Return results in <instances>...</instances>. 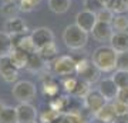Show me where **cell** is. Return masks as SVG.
Here are the masks:
<instances>
[{
	"instance_id": "1",
	"label": "cell",
	"mask_w": 128,
	"mask_h": 123,
	"mask_svg": "<svg viewBox=\"0 0 128 123\" xmlns=\"http://www.w3.org/2000/svg\"><path fill=\"white\" fill-rule=\"evenodd\" d=\"M117 56L118 53L111 46H100L92 52L91 62L101 73H111L117 70Z\"/></svg>"
},
{
	"instance_id": "2",
	"label": "cell",
	"mask_w": 128,
	"mask_h": 123,
	"mask_svg": "<svg viewBox=\"0 0 128 123\" xmlns=\"http://www.w3.org/2000/svg\"><path fill=\"white\" fill-rule=\"evenodd\" d=\"M63 42L71 50H80L88 43V32L82 30L76 23L68 24L63 32Z\"/></svg>"
},
{
	"instance_id": "3",
	"label": "cell",
	"mask_w": 128,
	"mask_h": 123,
	"mask_svg": "<svg viewBox=\"0 0 128 123\" xmlns=\"http://www.w3.org/2000/svg\"><path fill=\"white\" fill-rule=\"evenodd\" d=\"M12 95L18 103H30L37 95V87L30 80H18L13 85Z\"/></svg>"
},
{
	"instance_id": "4",
	"label": "cell",
	"mask_w": 128,
	"mask_h": 123,
	"mask_svg": "<svg viewBox=\"0 0 128 123\" xmlns=\"http://www.w3.org/2000/svg\"><path fill=\"white\" fill-rule=\"evenodd\" d=\"M76 73L81 77V80L87 82L88 85H92V83H96L97 80L100 79V73L101 72L96 67V64L92 63L91 60L80 59V60H77Z\"/></svg>"
},
{
	"instance_id": "5",
	"label": "cell",
	"mask_w": 128,
	"mask_h": 123,
	"mask_svg": "<svg viewBox=\"0 0 128 123\" xmlns=\"http://www.w3.org/2000/svg\"><path fill=\"white\" fill-rule=\"evenodd\" d=\"M51 69H53V73L57 74V76H70V74L76 73L77 60H74L73 56H68V55L58 56L51 63Z\"/></svg>"
},
{
	"instance_id": "6",
	"label": "cell",
	"mask_w": 128,
	"mask_h": 123,
	"mask_svg": "<svg viewBox=\"0 0 128 123\" xmlns=\"http://www.w3.org/2000/svg\"><path fill=\"white\" fill-rule=\"evenodd\" d=\"M98 23V19H97V13L96 12H91V10L84 9L81 12H78L76 14V24L80 26L82 30L91 33L92 29L96 27V24Z\"/></svg>"
},
{
	"instance_id": "7",
	"label": "cell",
	"mask_w": 128,
	"mask_h": 123,
	"mask_svg": "<svg viewBox=\"0 0 128 123\" xmlns=\"http://www.w3.org/2000/svg\"><path fill=\"white\" fill-rule=\"evenodd\" d=\"M0 76L7 83L17 82L18 79V69L12 63L10 57H2L0 59Z\"/></svg>"
},
{
	"instance_id": "8",
	"label": "cell",
	"mask_w": 128,
	"mask_h": 123,
	"mask_svg": "<svg viewBox=\"0 0 128 123\" xmlns=\"http://www.w3.org/2000/svg\"><path fill=\"white\" fill-rule=\"evenodd\" d=\"M28 30L27 23L24 22L22 17H12V19H6L4 22V32H7L10 36H23L26 34Z\"/></svg>"
},
{
	"instance_id": "9",
	"label": "cell",
	"mask_w": 128,
	"mask_h": 123,
	"mask_svg": "<svg viewBox=\"0 0 128 123\" xmlns=\"http://www.w3.org/2000/svg\"><path fill=\"white\" fill-rule=\"evenodd\" d=\"M97 90L102 95V97H104L107 102H114V100H117L120 87L115 85V82L112 80V77H108V79L101 80Z\"/></svg>"
},
{
	"instance_id": "10",
	"label": "cell",
	"mask_w": 128,
	"mask_h": 123,
	"mask_svg": "<svg viewBox=\"0 0 128 123\" xmlns=\"http://www.w3.org/2000/svg\"><path fill=\"white\" fill-rule=\"evenodd\" d=\"M30 36H32L33 42H34V45H36L37 50L41 49L43 46L48 45L51 42H54V33L51 32L48 27H37L34 29L32 33H30Z\"/></svg>"
},
{
	"instance_id": "11",
	"label": "cell",
	"mask_w": 128,
	"mask_h": 123,
	"mask_svg": "<svg viewBox=\"0 0 128 123\" xmlns=\"http://www.w3.org/2000/svg\"><path fill=\"white\" fill-rule=\"evenodd\" d=\"M91 34H92V37H94L97 42H100V43H105V42L110 43L111 37L114 34V27H112L111 23L98 22L96 24V27L92 29Z\"/></svg>"
},
{
	"instance_id": "12",
	"label": "cell",
	"mask_w": 128,
	"mask_h": 123,
	"mask_svg": "<svg viewBox=\"0 0 128 123\" xmlns=\"http://www.w3.org/2000/svg\"><path fill=\"white\" fill-rule=\"evenodd\" d=\"M16 109H17L18 123H36L38 113L32 103H18Z\"/></svg>"
},
{
	"instance_id": "13",
	"label": "cell",
	"mask_w": 128,
	"mask_h": 123,
	"mask_svg": "<svg viewBox=\"0 0 128 123\" xmlns=\"http://www.w3.org/2000/svg\"><path fill=\"white\" fill-rule=\"evenodd\" d=\"M105 103H107V100L102 97V95H101L98 90H91L87 96H86V99H84V106H86L92 114L97 113Z\"/></svg>"
},
{
	"instance_id": "14",
	"label": "cell",
	"mask_w": 128,
	"mask_h": 123,
	"mask_svg": "<svg viewBox=\"0 0 128 123\" xmlns=\"http://www.w3.org/2000/svg\"><path fill=\"white\" fill-rule=\"evenodd\" d=\"M94 117L97 120H100L101 123H114L115 117H117L114 103L112 102H107L97 113H94Z\"/></svg>"
},
{
	"instance_id": "15",
	"label": "cell",
	"mask_w": 128,
	"mask_h": 123,
	"mask_svg": "<svg viewBox=\"0 0 128 123\" xmlns=\"http://www.w3.org/2000/svg\"><path fill=\"white\" fill-rule=\"evenodd\" d=\"M110 46L117 53L128 52V30L127 32H114L110 40Z\"/></svg>"
},
{
	"instance_id": "16",
	"label": "cell",
	"mask_w": 128,
	"mask_h": 123,
	"mask_svg": "<svg viewBox=\"0 0 128 123\" xmlns=\"http://www.w3.org/2000/svg\"><path fill=\"white\" fill-rule=\"evenodd\" d=\"M13 37V42H14V47H18L24 50L26 53L28 55H33L37 52V47L33 42L32 36L30 34H23V36H12Z\"/></svg>"
},
{
	"instance_id": "17",
	"label": "cell",
	"mask_w": 128,
	"mask_h": 123,
	"mask_svg": "<svg viewBox=\"0 0 128 123\" xmlns=\"http://www.w3.org/2000/svg\"><path fill=\"white\" fill-rule=\"evenodd\" d=\"M47 62L40 55H38V52L36 53H33V55L28 56V62H27V70L32 73H37V74H40L43 70H47Z\"/></svg>"
},
{
	"instance_id": "18",
	"label": "cell",
	"mask_w": 128,
	"mask_h": 123,
	"mask_svg": "<svg viewBox=\"0 0 128 123\" xmlns=\"http://www.w3.org/2000/svg\"><path fill=\"white\" fill-rule=\"evenodd\" d=\"M14 50V42L13 37L7 32H0V59L7 57Z\"/></svg>"
},
{
	"instance_id": "19",
	"label": "cell",
	"mask_w": 128,
	"mask_h": 123,
	"mask_svg": "<svg viewBox=\"0 0 128 123\" xmlns=\"http://www.w3.org/2000/svg\"><path fill=\"white\" fill-rule=\"evenodd\" d=\"M28 53H26L24 50L18 49V47H14V50L10 53V60L12 63L16 66V67L20 70V69H26L27 67V62H28Z\"/></svg>"
},
{
	"instance_id": "20",
	"label": "cell",
	"mask_w": 128,
	"mask_h": 123,
	"mask_svg": "<svg viewBox=\"0 0 128 123\" xmlns=\"http://www.w3.org/2000/svg\"><path fill=\"white\" fill-rule=\"evenodd\" d=\"M37 52H38V55L46 60L48 64H51L57 57H58V47H57V45H56L54 42H51L48 45L43 46V47L38 49Z\"/></svg>"
},
{
	"instance_id": "21",
	"label": "cell",
	"mask_w": 128,
	"mask_h": 123,
	"mask_svg": "<svg viewBox=\"0 0 128 123\" xmlns=\"http://www.w3.org/2000/svg\"><path fill=\"white\" fill-rule=\"evenodd\" d=\"M71 6V0H48V9L56 14L67 13Z\"/></svg>"
},
{
	"instance_id": "22",
	"label": "cell",
	"mask_w": 128,
	"mask_h": 123,
	"mask_svg": "<svg viewBox=\"0 0 128 123\" xmlns=\"http://www.w3.org/2000/svg\"><path fill=\"white\" fill-rule=\"evenodd\" d=\"M18 12H20V7H18L17 2H4V5L0 7V14L4 19L16 17Z\"/></svg>"
},
{
	"instance_id": "23",
	"label": "cell",
	"mask_w": 128,
	"mask_h": 123,
	"mask_svg": "<svg viewBox=\"0 0 128 123\" xmlns=\"http://www.w3.org/2000/svg\"><path fill=\"white\" fill-rule=\"evenodd\" d=\"M43 93L46 96H50V97L58 93V83L48 74L43 79Z\"/></svg>"
},
{
	"instance_id": "24",
	"label": "cell",
	"mask_w": 128,
	"mask_h": 123,
	"mask_svg": "<svg viewBox=\"0 0 128 123\" xmlns=\"http://www.w3.org/2000/svg\"><path fill=\"white\" fill-rule=\"evenodd\" d=\"M0 123H18L17 109L12 106H6L0 112Z\"/></svg>"
},
{
	"instance_id": "25",
	"label": "cell",
	"mask_w": 128,
	"mask_h": 123,
	"mask_svg": "<svg viewBox=\"0 0 128 123\" xmlns=\"http://www.w3.org/2000/svg\"><path fill=\"white\" fill-rule=\"evenodd\" d=\"M104 6L112 10L115 14L125 13L128 10V6L125 3V0H104Z\"/></svg>"
},
{
	"instance_id": "26",
	"label": "cell",
	"mask_w": 128,
	"mask_h": 123,
	"mask_svg": "<svg viewBox=\"0 0 128 123\" xmlns=\"http://www.w3.org/2000/svg\"><path fill=\"white\" fill-rule=\"evenodd\" d=\"M111 24L114 27V32H127L128 30V16L125 13L115 14Z\"/></svg>"
},
{
	"instance_id": "27",
	"label": "cell",
	"mask_w": 128,
	"mask_h": 123,
	"mask_svg": "<svg viewBox=\"0 0 128 123\" xmlns=\"http://www.w3.org/2000/svg\"><path fill=\"white\" fill-rule=\"evenodd\" d=\"M111 77H112V80L115 82V85H117L120 89H125V87H128V70L117 69Z\"/></svg>"
},
{
	"instance_id": "28",
	"label": "cell",
	"mask_w": 128,
	"mask_h": 123,
	"mask_svg": "<svg viewBox=\"0 0 128 123\" xmlns=\"http://www.w3.org/2000/svg\"><path fill=\"white\" fill-rule=\"evenodd\" d=\"M60 116H61V112H60V110H54V109L50 107L48 110H44V112L40 114V122L41 123H53V122H56Z\"/></svg>"
},
{
	"instance_id": "29",
	"label": "cell",
	"mask_w": 128,
	"mask_h": 123,
	"mask_svg": "<svg viewBox=\"0 0 128 123\" xmlns=\"http://www.w3.org/2000/svg\"><path fill=\"white\" fill-rule=\"evenodd\" d=\"M114 16L115 13L112 10H110L108 7H101L98 12H97V19H98V22H104V23H112L114 20Z\"/></svg>"
},
{
	"instance_id": "30",
	"label": "cell",
	"mask_w": 128,
	"mask_h": 123,
	"mask_svg": "<svg viewBox=\"0 0 128 123\" xmlns=\"http://www.w3.org/2000/svg\"><path fill=\"white\" fill-rule=\"evenodd\" d=\"M41 0H17V5L20 7V12L24 13H30L40 5Z\"/></svg>"
},
{
	"instance_id": "31",
	"label": "cell",
	"mask_w": 128,
	"mask_h": 123,
	"mask_svg": "<svg viewBox=\"0 0 128 123\" xmlns=\"http://www.w3.org/2000/svg\"><path fill=\"white\" fill-rule=\"evenodd\" d=\"M90 86L91 85H88L87 82H84V80H78V85H77V87L74 89V92L71 93V95H74V96H77V97H81V99H86V96L91 92V89H90Z\"/></svg>"
},
{
	"instance_id": "32",
	"label": "cell",
	"mask_w": 128,
	"mask_h": 123,
	"mask_svg": "<svg viewBox=\"0 0 128 123\" xmlns=\"http://www.w3.org/2000/svg\"><path fill=\"white\" fill-rule=\"evenodd\" d=\"M63 123H86V120L78 112H70L63 114Z\"/></svg>"
},
{
	"instance_id": "33",
	"label": "cell",
	"mask_w": 128,
	"mask_h": 123,
	"mask_svg": "<svg viewBox=\"0 0 128 123\" xmlns=\"http://www.w3.org/2000/svg\"><path fill=\"white\" fill-rule=\"evenodd\" d=\"M112 103H114L117 117H124V116H128V105H127V103L120 102V100H114Z\"/></svg>"
},
{
	"instance_id": "34",
	"label": "cell",
	"mask_w": 128,
	"mask_h": 123,
	"mask_svg": "<svg viewBox=\"0 0 128 123\" xmlns=\"http://www.w3.org/2000/svg\"><path fill=\"white\" fill-rule=\"evenodd\" d=\"M84 7L97 13L101 7H104V3H102V0H84Z\"/></svg>"
},
{
	"instance_id": "35",
	"label": "cell",
	"mask_w": 128,
	"mask_h": 123,
	"mask_svg": "<svg viewBox=\"0 0 128 123\" xmlns=\"http://www.w3.org/2000/svg\"><path fill=\"white\" fill-rule=\"evenodd\" d=\"M77 85H78V80L76 77H67L63 80V87L67 93H73L74 89L77 87Z\"/></svg>"
},
{
	"instance_id": "36",
	"label": "cell",
	"mask_w": 128,
	"mask_h": 123,
	"mask_svg": "<svg viewBox=\"0 0 128 123\" xmlns=\"http://www.w3.org/2000/svg\"><path fill=\"white\" fill-rule=\"evenodd\" d=\"M117 69L128 70V52L118 53V56H117Z\"/></svg>"
},
{
	"instance_id": "37",
	"label": "cell",
	"mask_w": 128,
	"mask_h": 123,
	"mask_svg": "<svg viewBox=\"0 0 128 123\" xmlns=\"http://www.w3.org/2000/svg\"><path fill=\"white\" fill-rule=\"evenodd\" d=\"M67 97H58V99H54V100L50 102V107L54 110H64L66 105H67V100H66Z\"/></svg>"
},
{
	"instance_id": "38",
	"label": "cell",
	"mask_w": 128,
	"mask_h": 123,
	"mask_svg": "<svg viewBox=\"0 0 128 123\" xmlns=\"http://www.w3.org/2000/svg\"><path fill=\"white\" fill-rule=\"evenodd\" d=\"M117 100L124 102V103H127L128 105V87H125V89H120L118 96H117Z\"/></svg>"
},
{
	"instance_id": "39",
	"label": "cell",
	"mask_w": 128,
	"mask_h": 123,
	"mask_svg": "<svg viewBox=\"0 0 128 123\" xmlns=\"http://www.w3.org/2000/svg\"><path fill=\"white\" fill-rule=\"evenodd\" d=\"M4 107H6V105H4V103H3L2 100H0V112H2V110L4 109Z\"/></svg>"
},
{
	"instance_id": "40",
	"label": "cell",
	"mask_w": 128,
	"mask_h": 123,
	"mask_svg": "<svg viewBox=\"0 0 128 123\" xmlns=\"http://www.w3.org/2000/svg\"><path fill=\"white\" fill-rule=\"evenodd\" d=\"M6 2H17V0H6Z\"/></svg>"
},
{
	"instance_id": "41",
	"label": "cell",
	"mask_w": 128,
	"mask_h": 123,
	"mask_svg": "<svg viewBox=\"0 0 128 123\" xmlns=\"http://www.w3.org/2000/svg\"><path fill=\"white\" fill-rule=\"evenodd\" d=\"M125 3H127V6H128V0H125Z\"/></svg>"
},
{
	"instance_id": "42",
	"label": "cell",
	"mask_w": 128,
	"mask_h": 123,
	"mask_svg": "<svg viewBox=\"0 0 128 123\" xmlns=\"http://www.w3.org/2000/svg\"><path fill=\"white\" fill-rule=\"evenodd\" d=\"M102 3H104V0H102Z\"/></svg>"
}]
</instances>
